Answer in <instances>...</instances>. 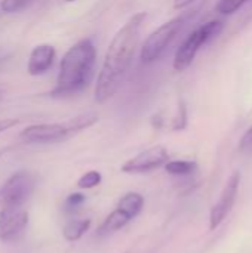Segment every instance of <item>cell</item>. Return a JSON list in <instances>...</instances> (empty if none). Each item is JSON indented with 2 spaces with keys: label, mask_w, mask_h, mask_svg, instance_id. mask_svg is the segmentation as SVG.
<instances>
[{
  "label": "cell",
  "mask_w": 252,
  "mask_h": 253,
  "mask_svg": "<svg viewBox=\"0 0 252 253\" xmlns=\"http://www.w3.org/2000/svg\"><path fill=\"white\" fill-rule=\"evenodd\" d=\"M146 12L135 13L113 37L97 79L95 101L107 102L125 80L135 52L140 44L141 28L146 21Z\"/></svg>",
  "instance_id": "1"
},
{
  "label": "cell",
  "mask_w": 252,
  "mask_h": 253,
  "mask_svg": "<svg viewBox=\"0 0 252 253\" xmlns=\"http://www.w3.org/2000/svg\"><path fill=\"white\" fill-rule=\"evenodd\" d=\"M97 49L91 39H83L73 44L62 56L52 96L64 98L82 92L94 77Z\"/></svg>",
  "instance_id": "2"
},
{
  "label": "cell",
  "mask_w": 252,
  "mask_h": 253,
  "mask_svg": "<svg viewBox=\"0 0 252 253\" xmlns=\"http://www.w3.org/2000/svg\"><path fill=\"white\" fill-rule=\"evenodd\" d=\"M98 122V116L94 113H85L76 116L62 123H43L25 127L19 138L25 144H55L70 139L82 130L94 126Z\"/></svg>",
  "instance_id": "3"
},
{
  "label": "cell",
  "mask_w": 252,
  "mask_h": 253,
  "mask_svg": "<svg viewBox=\"0 0 252 253\" xmlns=\"http://www.w3.org/2000/svg\"><path fill=\"white\" fill-rule=\"evenodd\" d=\"M34 187L36 178L27 170L15 172L0 187V227L10 215L24 206V203L31 197Z\"/></svg>",
  "instance_id": "4"
},
{
  "label": "cell",
  "mask_w": 252,
  "mask_h": 253,
  "mask_svg": "<svg viewBox=\"0 0 252 253\" xmlns=\"http://www.w3.org/2000/svg\"><path fill=\"white\" fill-rule=\"evenodd\" d=\"M193 16L192 12L183 13L180 16H175L169 19L168 22L162 24L157 30H154L144 42L141 47V61L144 64H151L157 61L172 44V42L178 37L184 25L189 22V19Z\"/></svg>",
  "instance_id": "5"
},
{
  "label": "cell",
  "mask_w": 252,
  "mask_h": 253,
  "mask_svg": "<svg viewBox=\"0 0 252 253\" xmlns=\"http://www.w3.org/2000/svg\"><path fill=\"white\" fill-rule=\"evenodd\" d=\"M223 21H209L206 24H202L201 27H198L195 31H192L186 39L184 42L180 44V47L177 49L175 52V56H174V70L181 73V71H186L192 62L195 61L199 49L206 44L209 40H212L214 37H217L221 31H223Z\"/></svg>",
  "instance_id": "6"
},
{
  "label": "cell",
  "mask_w": 252,
  "mask_h": 253,
  "mask_svg": "<svg viewBox=\"0 0 252 253\" xmlns=\"http://www.w3.org/2000/svg\"><path fill=\"white\" fill-rule=\"evenodd\" d=\"M239 185H241V172L235 170L229 176V179H227V182H226V185H224V188H223V191H221V194L218 197V200L211 208V212H209V231H215L224 222V219L230 215V212H232V209H233V206L236 203V199H238Z\"/></svg>",
  "instance_id": "7"
},
{
  "label": "cell",
  "mask_w": 252,
  "mask_h": 253,
  "mask_svg": "<svg viewBox=\"0 0 252 253\" xmlns=\"http://www.w3.org/2000/svg\"><path fill=\"white\" fill-rule=\"evenodd\" d=\"M169 162V153L165 147L156 145L150 147L135 157L129 159L122 165L123 173H149L151 170H156L162 166H165Z\"/></svg>",
  "instance_id": "8"
},
{
  "label": "cell",
  "mask_w": 252,
  "mask_h": 253,
  "mask_svg": "<svg viewBox=\"0 0 252 253\" xmlns=\"http://www.w3.org/2000/svg\"><path fill=\"white\" fill-rule=\"evenodd\" d=\"M55 47L50 44H39L33 49L28 62H27V71L30 76H42L45 74L55 61Z\"/></svg>",
  "instance_id": "9"
},
{
  "label": "cell",
  "mask_w": 252,
  "mask_h": 253,
  "mask_svg": "<svg viewBox=\"0 0 252 253\" xmlns=\"http://www.w3.org/2000/svg\"><path fill=\"white\" fill-rule=\"evenodd\" d=\"M28 225V213L25 211H18L10 215L0 227V240L4 243H13L24 237Z\"/></svg>",
  "instance_id": "10"
},
{
  "label": "cell",
  "mask_w": 252,
  "mask_h": 253,
  "mask_svg": "<svg viewBox=\"0 0 252 253\" xmlns=\"http://www.w3.org/2000/svg\"><path fill=\"white\" fill-rule=\"evenodd\" d=\"M131 221H132V218L129 215H126L123 211H120L119 208H116L113 212H110L105 216V219L102 221V224L98 227L97 234L98 236H107V234L116 233V231L125 228Z\"/></svg>",
  "instance_id": "11"
},
{
  "label": "cell",
  "mask_w": 252,
  "mask_h": 253,
  "mask_svg": "<svg viewBox=\"0 0 252 253\" xmlns=\"http://www.w3.org/2000/svg\"><path fill=\"white\" fill-rule=\"evenodd\" d=\"M117 208L134 219L141 213L144 208V197L137 191H129L125 196H122V199L117 203Z\"/></svg>",
  "instance_id": "12"
},
{
  "label": "cell",
  "mask_w": 252,
  "mask_h": 253,
  "mask_svg": "<svg viewBox=\"0 0 252 253\" xmlns=\"http://www.w3.org/2000/svg\"><path fill=\"white\" fill-rule=\"evenodd\" d=\"M91 224V219H70L62 228V236L67 242L74 243L89 231Z\"/></svg>",
  "instance_id": "13"
},
{
  "label": "cell",
  "mask_w": 252,
  "mask_h": 253,
  "mask_svg": "<svg viewBox=\"0 0 252 253\" xmlns=\"http://www.w3.org/2000/svg\"><path fill=\"white\" fill-rule=\"evenodd\" d=\"M165 170L172 176H190L198 170V163L190 160H169Z\"/></svg>",
  "instance_id": "14"
},
{
  "label": "cell",
  "mask_w": 252,
  "mask_h": 253,
  "mask_svg": "<svg viewBox=\"0 0 252 253\" xmlns=\"http://www.w3.org/2000/svg\"><path fill=\"white\" fill-rule=\"evenodd\" d=\"M102 181V176L98 170H89L85 175H82L77 181V187L80 190H92L98 187Z\"/></svg>",
  "instance_id": "15"
},
{
  "label": "cell",
  "mask_w": 252,
  "mask_h": 253,
  "mask_svg": "<svg viewBox=\"0 0 252 253\" xmlns=\"http://www.w3.org/2000/svg\"><path fill=\"white\" fill-rule=\"evenodd\" d=\"M34 0H1L0 9L6 13H18L27 9Z\"/></svg>",
  "instance_id": "16"
},
{
  "label": "cell",
  "mask_w": 252,
  "mask_h": 253,
  "mask_svg": "<svg viewBox=\"0 0 252 253\" xmlns=\"http://www.w3.org/2000/svg\"><path fill=\"white\" fill-rule=\"evenodd\" d=\"M245 1L247 0H218L217 12L221 13V15H232L238 9H241Z\"/></svg>",
  "instance_id": "17"
},
{
  "label": "cell",
  "mask_w": 252,
  "mask_h": 253,
  "mask_svg": "<svg viewBox=\"0 0 252 253\" xmlns=\"http://www.w3.org/2000/svg\"><path fill=\"white\" fill-rule=\"evenodd\" d=\"M85 200H86L85 194H82V193H71L65 199V209H67V212L76 211L77 208H80L85 203Z\"/></svg>",
  "instance_id": "18"
},
{
  "label": "cell",
  "mask_w": 252,
  "mask_h": 253,
  "mask_svg": "<svg viewBox=\"0 0 252 253\" xmlns=\"http://www.w3.org/2000/svg\"><path fill=\"white\" fill-rule=\"evenodd\" d=\"M187 125V111H186V107L184 104L181 102L180 104V108H178V114L177 117L174 119V123H172V129L174 130H183Z\"/></svg>",
  "instance_id": "19"
},
{
  "label": "cell",
  "mask_w": 252,
  "mask_h": 253,
  "mask_svg": "<svg viewBox=\"0 0 252 253\" xmlns=\"http://www.w3.org/2000/svg\"><path fill=\"white\" fill-rule=\"evenodd\" d=\"M16 125H19L18 119H3L0 120V133H3L4 130H9L12 127H15Z\"/></svg>",
  "instance_id": "20"
},
{
  "label": "cell",
  "mask_w": 252,
  "mask_h": 253,
  "mask_svg": "<svg viewBox=\"0 0 252 253\" xmlns=\"http://www.w3.org/2000/svg\"><path fill=\"white\" fill-rule=\"evenodd\" d=\"M252 145V127L247 130V133L244 135L242 141H241V147L245 148V147H251Z\"/></svg>",
  "instance_id": "21"
},
{
  "label": "cell",
  "mask_w": 252,
  "mask_h": 253,
  "mask_svg": "<svg viewBox=\"0 0 252 253\" xmlns=\"http://www.w3.org/2000/svg\"><path fill=\"white\" fill-rule=\"evenodd\" d=\"M195 0H174V7L175 9H184L189 4H192Z\"/></svg>",
  "instance_id": "22"
},
{
  "label": "cell",
  "mask_w": 252,
  "mask_h": 253,
  "mask_svg": "<svg viewBox=\"0 0 252 253\" xmlns=\"http://www.w3.org/2000/svg\"><path fill=\"white\" fill-rule=\"evenodd\" d=\"M9 150H10L9 147H3V148H0V159H1V157H3V156H4V154L9 151Z\"/></svg>",
  "instance_id": "23"
},
{
  "label": "cell",
  "mask_w": 252,
  "mask_h": 253,
  "mask_svg": "<svg viewBox=\"0 0 252 253\" xmlns=\"http://www.w3.org/2000/svg\"><path fill=\"white\" fill-rule=\"evenodd\" d=\"M1 99H3V92L0 90V101H1Z\"/></svg>",
  "instance_id": "24"
},
{
  "label": "cell",
  "mask_w": 252,
  "mask_h": 253,
  "mask_svg": "<svg viewBox=\"0 0 252 253\" xmlns=\"http://www.w3.org/2000/svg\"><path fill=\"white\" fill-rule=\"evenodd\" d=\"M65 1H74V0H65Z\"/></svg>",
  "instance_id": "25"
}]
</instances>
